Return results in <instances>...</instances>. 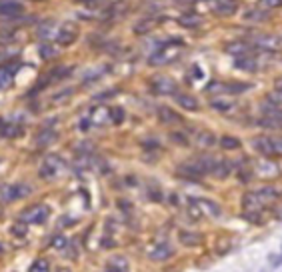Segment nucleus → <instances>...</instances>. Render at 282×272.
Segmentation results:
<instances>
[{
	"label": "nucleus",
	"mask_w": 282,
	"mask_h": 272,
	"mask_svg": "<svg viewBox=\"0 0 282 272\" xmlns=\"http://www.w3.org/2000/svg\"><path fill=\"white\" fill-rule=\"evenodd\" d=\"M180 52H182V42H180V40H172V42H164V44L158 46L156 52L150 54L148 64H150V66H162V64H168V62L176 60Z\"/></svg>",
	"instance_id": "nucleus-1"
},
{
	"label": "nucleus",
	"mask_w": 282,
	"mask_h": 272,
	"mask_svg": "<svg viewBox=\"0 0 282 272\" xmlns=\"http://www.w3.org/2000/svg\"><path fill=\"white\" fill-rule=\"evenodd\" d=\"M188 210L194 218H202V216H218L220 214V206L206 200V198H190L188 200Z\"/></svg>",
	"instance_id": "nucleus-2"
},
{
	"label": "nucleus",
	"mask_w": 282,
	"mask_h": 272,
	"mask_svg": "<svg viewBox=\"0 0 282 272\" xmlns=\"http://www.w3.org/2000/svg\"><path fill=\"white\" fill-rule=\"evenodd\" d=\"M254 150L262 156L282 154V138L278 136H260L254 140Z\"/></svg>",
	"instance_id": "nucleus-3"
},
{
	"label": "nucleus",
	"mask_w": 282,
	"mask_h": 272,
	"mask_svg": "<svg viewBox=\"0 0 282 272\" xmlns=\"http://www.w3.org/2000/svg\"><path fill=\"white\" fill-rule=\"evenodd\" d=\"M48 214H50V210H48L46 204H34L20 214V220L26 222V224H44Z\"/></svg>",
	"instance_id": "nucleus-4"
},
{
	"label": "nucleus",
	"mask_w": 282,
	"mask_h": 272,
	"mask_svg": "<svg viewBox=\"0 0 282 272\" xmlns=\"http://www.w3.org/2000/svg\"><path fill=\"white\" fill-rule=\"evenodd\" d=\"M252 46L258 50L276 52L282 48V38L276 34H256V36H252Z\"/></svg>",
	"instance_id": "nucleus-5"
},
{
	"label": "nucleus",
	"mask_w": 282,
	"mask_h": 272,
	"mask_svg": "<svg viewBox=\"0 0 282 272\" xmlns=\"http://www.w3.org/2000/svg\"><path fill=\"white\" fill-rule=\"evenodd\" d=\"M248 88L250 84H244V82H210L206 86L208 92H216V94H240Z\"/></svg>",
	"instance_id": "nucleus-6"
},
{
	"label": "nucleus",
	"mask_w": 282,
	"mask_h": 272,
	"mask_svg": "<svg viewBox=\"0 0 282 272\" xmlns=\"http://www.w3.org/2000/svg\"><path fill=\"white\" fill-rule=\"evenodd\" d=\"M64 168V160L56 154H50L44 158V162H42L40 166V176L42 178H54L60 174V170Z\"/></svg>",
	"instance_id": "nucleus-7"
},
{
	"label": "nucleus",
	"mask_w": 282,
	"mask_h": 272,
	"mask_svg": "<svg viewBox=\"0 0 282 272\" xmlns=\"http://www.w3.org/2000/svg\"><path fill=\"white\" fill-rule=\"evenodd\" d=\"M30 186L28 184H10V186H4L0 190V198L4 202H12V200H20V198H26L30 194Z\"/></svg>",
	"instance_id": "nucleus-8"
},
{
	"label": "nucleus",
	"mask_w": 282,
	"mask_h": 272,
	"mask_svg": "<svg viewBox=\"0 0 282 272\" xmlns=\"http://www.w3.org/2000/svg\"><path fill=\"white\" fill-rule=\"evenodd\" d=\"M56 42L60 46H70L74 40L78 38V28L74 24H62L58 30H56Z\"/></svg>",
	"instance_id": "nucleus-9"
},
{
	"label": "nucleus",
	"mask_w": 282,
	"mask_h": 272,
	"mask_svg": "<svg viewBox=\"0 0 282 272\" xmlns=\"http://www.w3.org/2000/svg\"><path fill=\"white\" fill-rule=\"evenodd\" d=\"M152 92H156V94H162V96H166V94H176V90H178V86H176V82L172 80V78H166V76H158V78H154L152 80Z\"/></svg>",
	"instance_id": "nucleus-10"
},
{
	"label": "nucleus",
	"mask_w": 282,
	"mask_h": 272,
	"mask_svg": "<svg viewBox=\"0 0 282 272\" xmlns=\"http://www.w3.org/2000/svg\"><path fill=\"white\" fill-rule=\"evenodd\" d=\"M172 254H174V250H172V246H170L168 242L156 244V246H154V248L148 252V256H150V258H152V260H158V262H162V260L170 258Z\"/></svg>",
	"instance_id": "nucleus-11"
},
{
	"label": "nucleus",
	"mask_w": 282,
	"mask_h": 272,
	"mask_svg": "<svg viewBox=\"0 0 282 272\" xmlns=\"http://www.w3.org/2000/svg\"><path fill=\"white\" fill-rule=\"evenodd\" d=\"M22 12V4L18 0H0V16H18Z\"/></svg>",
	"instance_id": "nucleus-12"
},
{
	"label": "nucleus",
	"mask_w": 282,
	"mask_h": 272,
	"mask_svg": "<svg viewBox=\"0 0 282 272\" xmlns=\"http://www.w3.org/2000/svg\"><path fill=\"white\" fill-rule=\"evenodd\" d=\"M158 120H160L162 124H180V122H182V116H180L178 112H174L172 108H168V106H160V108H158Z\"/></svg>",
	"instance_id": "nucleus-13"
},
{
	"label": "nucleus",
	"mask_w": 282,
	"mask_h": 272,
	"mask_svg": "<svg viewBox=\"0 0 282 272\" xmlns=\"http://www.w3.org/2000/svg\"><path fill=\"white\" fill-rule=\"evenodd\" d=\"M224 50H226L228 54H232V56H244V54H250L252 44L242 42V40H236V42L226 44V46H224Z\"/></svg>",
	"instance_id": "nucleus-14"
},
{
	"label": "nucleus",
	"mask_w": 282,
	"mask_h": 272,
	"mask_svg": "<svg viewBox=\"0 0 282 272\" xmlns=\"http://www.w3.org/2000/svg\"><path fill=\"white\" fill-rule=\"evenodd\" d=\"M236 8H238L236 0H218V2L214 4V12L218 16H230L236 12Z\"/></svg>",
	"instance_id": "nucleus-15"
},
{
	"label": "nucleus",
	"mask_w": 282,
	"mask_h": 272,
	"mask_svg": "<svg viewBox=\"0 0 282 272\" xmlns=\"http://www.w3.org/2000/svg\"><path fill=\"white\" fill-rule=\"evenodd\" d=\"M20 132H22V128H20L16 122L0 120V136H2V138H16Z\"/></svg>",
	"instance_id": "nucleus-16"
},
{
	"label": "nucleus",
	"mask_w": 282,
	"mask_h": 272,
	"mask_svg": "<svg viewBox=\"0 0 282 272\" xmlns=\"http://www.w3.org/2000/svg\"><path fill=\"white\" fill-rule=\"evenodd\" d=\"M176 96V102L180 104V106L184 110H190V112H196L198 110V100L190 96V94H174Z\"/></svg>",
	"instance_id": "nucleus-17"
},
{
	"label": "nucleus",
	"mask_w": 282,
	"mask_h": 272,
	"mask_svg": "<svg viewBox=\"0 0 282 272\" xmlns=\"http://www.w3.org/2000/svg\"><path fill=\"white\" fill-rule=\"evenodd\" d=\"M234 64H236L238 68H242V70H248V72H254V70L258 68L256 58H254V56H248V54H244V56H236V62H234Z\"/></svg>",
	"instance_id": "nucleus-18"
},
{
	"label": "nucleus",
	"mask_w": 282,
	"mask_h": 272,
	"mask_svg": "<svg viewBox=\"0 0 282 272\" xmlns=\"http://www.w3.org/2000/svg\"><path fill=\"white\" fill-rule=\"evenodd\" d=\"M90 122L94 124H104V122H110V110L104 108V106H96L92 112H90Z\"/></svg>",
	"instance_id": "nucleus-19"
},
{
	"label": "nucleus",
	"mask_w": 282,
	"mask_h": 272,
	"mask_svg": "<svg viewBox=\"0 0 282 272\" xmlns=\"http://www.w3.org/2000/svg\"><path fill=\"white\" fill-rule=\"evenodd\" d=\"M56 36V24L52 22V20H46L44 24H40L38 26V38L42 40H50Z\"/></svg>",
	"instance_id": "nucleus-20"
},
{
	"label": "nucleus",
	"mask_w": 282,
	"mask_h": 272,
	"mask_svg": "<svg viewBox=\"0 0 282 272\" xmlns=\"http://www.w3.org/2000/svg\"><path fill=\"white\" fill-rule=\"evenodd\" d=\"M106 270L108 272H118V270L126 272L128 270V260L124 256H114V258H110L106 262Z\"/></svg>",
	"instance_id": "nucleus-21"
},
{
	"label": "nucleus",
	"mask_w": 282,
	"mask_h": 272,
	"mask_svg": "<svg viewBox=\"0 0 282 272\" xmlns=\"http://www.w3.org/2000/svg\"><path fill=\"white\" fill-rule=\"evenodd\" d=\"M54 138H56V132L52 128H42L36 136V144L38 146H48V144L54 142Z\"/></svg>",
	"instance_id": "nucleus-22"
},
{
	"label": "nucleus",
	"mask_w": 282,
	"mask_h": 272,
	"mask_svg": "<svg viewBox=\"0 0 282 272\" xmlns=\"http://www.w3.org/2000/svg\"><path fill=\"white\" fill-rule=\"evenodd\" d=\"M262 114L268 118H274L282 124V108H278V104H270V102L262 104Z\"/></svg>",
	"instance_id": "nucleus-23"
},
{
	"label": "nucleus",
	"mask_w": 282,
	"mask_h": 272,
	"mask_svg": "<svg viewBox=\"0 0 282 272\" xmlns=\"http://www.w3.org/2000/svg\"><path fill=\"white\" fill-rule=\"evenodd\" d=\"M178 22L182 24V26H186V28H196V26H200L202 24V18L198 16V14H182L180 18H178Z\"/></svg>",
	"instance_id": "nucleus-24"
},
{
	"label": "nucleus",
	"mask_w": 282,
	"mask_h": 272,
	"mask_svg": "<svg viewBox=\"0 0 282 272\" xmlns=\"http://www.w3.org/2000/svg\"><path fill=\"white\" fill-rule=\"evenodd\" d=\"M210 106L214 110H230V108H234V102L224 96H216L214 100H210Z\"/></svg>",
	"instance_id": "nucleus-25"
},
{
	"label": "nucleus",
	"mask_w": 282,
	"mask_h": 272,
	"mask_svg": "<svg viewBox=\"0 0 282 272\" xmlns=\"http://www.w3.org/2000/svg\"><path fill=\"white\" fill-rule=\"evenodd\" d=\"M180 242L186 244V246H194V244L202 242V236L196 234V232H180Z\"/></svg>",
	"instance_id": "nucleus-26"
},
{
	"label": "nucleus",
	"mask_w": 282,
	"mask_h": 272,
	"mask_svg": "<svg viewBox=\"0 0 282 272\" xmlns=\"http://www.w3.org/2000/svg\"><path fill=\"white\" fill-rule=\"evenodd\" d=\"M220 146L224 150H236V148H240V140H238L236 136H222Z\"/></svg>",
	"instance_id": "nucleus-27"
},
{
	"label": "nucleus",
	"mask_w": 282,
	"mask_h": 272,
	"mask_svg": "<svg viewBox=\"0 0 282 272\" xmlns=\"http://www.w3.org/2000/svg\"><path fill=\"white\" fill-rule=\"evenodd\" d=\"M38 54H40V58H44V60H52V58L56 56V46H52V44L44 42V44H40Z\"/></svg>",
	"instance_id": "nucleus-28"
},
{
	"label": "nucleus",
	"mask_w": 282,
	"mask_h": 272,
	"mask_svg": "<svg viewBox=\"0 0 282 272\" xmlns=\"http://www.w3.org/2000/svg\"><path fill=\"white\" fill-rule=\"evenodd\" d=\"M256 6L260 10H274V8H280L282 6V0H258Z\"/></svg>",
	"instance_id": "nucleus-29"
},
{
	"label": "nucleus",
	"mask_w": 282,
	"mask_h": 272,
	"mask_svg": "<svg viewBox=\"0 0 282 272\" xmlns=\"http://www.w3.org/2000/svg\"><path fill=\"white\" fill-rule=\"evenodd\" d=\"M152 26H154V20H140V22L134 26V32L136 34H144V32H148V30H152Z\"/></svg>",
	"instance_id": "nucleus-30"
},
{
	"label": "nucleus",
	"mask_w": 282,
	"mask_h": 272,
	"mask_svg": "<svg viewBox=\"0 0 282 272\" xmlns=\"http://www.w3.org/2000/svg\"><path fill=\"white\" fill-rule=\"evenodd\" d=\"M46 270H50V264H48V260H44V258L34 260L32 266H30V272H46Z\"/></svg>",
	"instance_id": "nucleus-31"
},
{
	"label": "nucleus",
	"mask_w": 282,
	"mask_h": 272,
	"mask_svg": "<svg viewBox=\"0 0 282 272\" xmlns=\"http://www.w3.org/2000/svg\"><path fill=\"white\" fill-rule=\"evenodd\" d=\"M124 120V110L122 108H110V122H114V124H120Z\"/></svg>",
	"instance_id": "nucleus-32"
},
{
	"label": "nucleus",
	"mask_w": 282,
	"mask_h": 272,
	"mask_svg": "<svg viewBox=\"0 0 282 272\" xmlns=\"http://www.w3.org/2000/svg\"><path fill=\"white\" fill-rule=\"evenodd\" d=\"M198 142H200L202 146H212L216 140H214V136H212L210 132H200V134H198Z\"/></svg>",
	"instance_id": "nucleus-33"
},
{
	"label": "nucleus",
	"mask_w": 282,
	"mask_h": 272,
	"mask_svg": "<svg viewBox=\"0 0 282 272\" xmlns=\"http://www.w3.org/2000/svg\"><path fill=\"white\" fill-rule=\"evenodd\" d=\"M106 68H96V70H90V72H86V76H84V82H92V80H96V78H100V72H104Z\"/></svg>",
	"instance_id": "nucleus-34"
},
{
	"label": "nucleus",
	"mask_w": 282,
	"mask_h": 272,
	"mask_svg": "<svg viewBox=\"0 0 282 272\" xmlns=\"http://www.w3.org/2000/svg\"><path fill=\"white\" fill-rule=\"evenodd\" d=\"M12 232H14L16 236H24V234H26V222L20 220V224H16V226L12 228Z\"/></svg>",
	"instance_id": "nucleus-35"
},
{
	"label": "nucleus",
	"mask_w": 282,
	"mask_h": 272,
	"mask_svg": "<svg viewBox=\"0 0 282 272\" xmlns=\"http://www.w3.org/2000/svg\"><path fill=\"white\" fill-rule=\"evenodd\" d=\"M52 246L58 248V250H62L64 246H66V240H64V236H54L52 238Z\"/></svg>",
	"instance_id": "nucleus-36"
},
{
	"label": "nucleus",
	"mask_w": 282,
	"mask_h": 272,
	"mask_svg": "<svg viewBox=\"0 0 282 272\" xmlns=\"http://www.w3.org/2000/svg\"><path fill=\"white\" fill-rule=\"evenodd\" d=\"M270 100H274V102L282 104V88H276V90L270 94Z\"/></svg>",
	"instance_id": "nucleus-37"
},
{
	"label": "nucleus",
	"mask_w": 282,
	"mask_h": 272,
	"mask_svg": "<svg viewBox=\"0 0 282 272\" xmlns=\"http://www.w3.org/2000/svg\"><path fill=\"white\" fill-rule=\"evenodd\" d=\"M172 138H174L176 142H180V144H188V140H186V136H182V134H172Z\"/></svg>",
	"instance_id": "nucleus-38"
},
{
	"label": "nucleus",
	"mask_w": 282,
	"mask_h": 272,
	"mask_svg": "<svg viewBox=\"0 0 282 272\" xmlns=\"http://www.w3.org/2000/svg\"><path fill=\"white\" fill-rule=\"evenodd\" d=\"M0 252H2V246H0Z\"/></svg>",
	"instance_id": "nucleus-39"
}]
</instances>
